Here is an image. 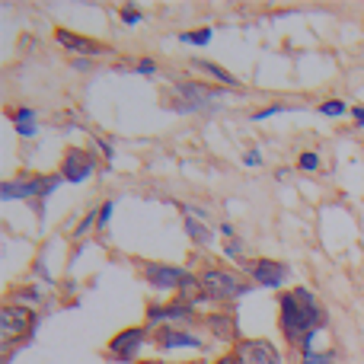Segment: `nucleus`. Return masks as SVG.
Listing matches in <instances>:
<instances>
[{"mask_svg": "<svg viewBox=\"0 0 364 364\" xmlns=\"http://www.w3.org/2000/svg\"><path fill=\"white\" fill-rule=\"evenodd\" d=\"M278 326L291 346H301L307 333L326 326V310L310 288H294L278 297Z\"/></svg>", "mask_w": 364, "mask_h": 364, "instance_id": "nucleus-1", "label": "nucleus"}, {"mask_svg": "<svg viewBox=\"0 0 364 364\" xmlns=\"http://www.w3.org/2000/svg\"><path fill=\"white\" fill-rule=\"evenodd\" d=\"M64 182V176H19V179H6L0 186V198L4 201H16V198H36V211L42 214L45 211V198L55 192L58 186Z\"/></svg>", "mask_w": 364, "mask_h": 364, "instance_id": "nucleus-2", "label": "nucleus"}, {"mask_svg": "<svg viewBox=\"0 0 364 364\" xmlns=\"http://www.w3.org/2000/svg\"><path fill=\"white\" fill-rule=\"evenodd\" d=\"M201 291H205L208 301H237V297L250 294L252 284L246 278H240V272H227V269H205L201 272Z\"/></svg>", "mask_w": 364, "mask_h": 364, "instance_id": "nucleus-3", "label": "nucleus"}, {"mask_svg": "<svg viewBox=\"0 0 364 364\" xmlns=\"http://www.w3.org/2000/svg\"><path fill=\"white\" fill-rule=\"evenodd\" d=\"M38 326V316L32 307H23V304H6L0 310V339H4V348L10 352V346L16 339H26L32 336Z\"/></svg>", "mask_w": 364, "mask_h": 364, "instance_id": "nucleus-4", "label": "nucleus"}, {"mask_svg": "<svg viewBox=\"0 0 364 364\" xmlns=\"http://www.w3.org/2000/svg\"><path fill=\"white\" fill-rule=\"evenodd\" d=\"M195 323V307L182 301H173V304H154L147 307V329H160V326H182L188 329Z\"/></svg>", "mask_w": 364, "mask_h": 364, "instance_id": "nucleus-5", "label": "nucleus"}, {"mask_svg": "<svg viewBox=\"0 0 364 364\" xmlns=\"http://www.w3.org/2000/svg\"><path fill=\"white\" fill-rule=\"evenodd\" d=\"M144 339H147V326H132V329H122V333H115L112 339H109V358L112 361H134L141 355V348H144Z\"/></svg>", "mask_w": 364, "mask_h": 364, "instance_id": "nucleus-6", "label": "nucleus"}, {"mask_svg": "<svg viewBox=\"0 0 364 364\" xmlns=\"http://www.w3.org/2000/svg\"><path fill=\"white\" fill-rule=\"evenodd\" d=\"M243 269L252 278V284H259V288H282L291 275L288 265L275 262V259H250V262H243Z\"/></svg>", "mask_w": 364, "mask_h": 364, "instance_id": "nucleus-7", "label": "nucleus"}, {"mask_svg": "<svg viewBox=\"0 0 364 364\" xmlns=\"http://www.w3.org/2000/svg\"><path fill=\"white\" fill-rule=\"evenodd\" d=\"M188 275H192V272L179 269V265H164V262H147L144 265L147 284L157 288V291H179L182 284L188 282Z\"/></svg>", "mask_w": 364, "mask_h": 364, "instance_id": "nucleus-8", "label": "nucleus"}, {"mask_svg": "<svg viewBox=\"0 0 364 364\" xmlns=\"http://www.w3.org/2000/svg\"><path fill=\"white\" fill-rule=\"evenodd\" d=\"M93 170H96V157L90 151H83V147H70L61 160V176L64 182H74V186L93 176Z\"/></svg>", "mask_w": 364, "mask_h": 364, "instance_id": "nucleus-9", "label": "nucleus"}, {"mask_svg": "<svg viewBox=\"0 0 364 364\" xmlns=\"http://www.w3.org/2000/svg\"><path fill=\"white\" fill-rule=\"evenodd\" d=\"M240 364H282V352L269 339H243L237 346Z\"/></svg>", "mask_w": 364, "mask_h": 364, "instance_id": "nucleus-10", "label": "nucleus"}, {"mask_svg": "<svg viewBox=\"0 0 364 364\" xmlns=\"http://www.w3.org/2000/svg\"><path fill=\"white\" fill-rule=\"evenodd\" d=\"M154 342H157L164 352H179V348H205L201 336L188 333L182 326H160L154 329Z\"/></svg>", "mask_w": 364, "mask_h": 364, "instance_id": "nucleus-11", "label": "nucleus"}, {"mask_svg": "<svg viewBox=\"0 0 364 364\" xmlns=\"http://www.w3.org/2000/svg\"><path fill=\"white\" fill-rule=\"evenodd\" d=\"M55 42L68 51H77V55H109L106 45H96L93 38L77 36V32H70V29H55Z\"/></svg>", "mask_w": 364, "mask_h": 364, "instance_id": "nucleus-12", "label": "nucleus"}, {"mask_svg": "<svg viewBox=\"0 0 364 364\" xmlns=\"http://www.w3.org/2000/svg\"><path fill=\"white\" fill-rule=\"evenodd\" d=\"M205 326H208V333L214 336V339H220V342H243L240 339V333H237V323H233V316H227V314H208L205 316Z\"/></svg>", "mask_w": 364, "mask_h": 364, "instance_id": "nucleus-13", "label": "nucleus"}, {"mask_svg": "<svg viewBox=\"0 0 364 364\" xmlns=\"http://www.w3.org/2000/svg\"><path fill=\"white\" fill-rule=\"evenodd\" d=\"M192 68L198 70V74H205V77H214L218 83H224V87H233V90H240V80L230 74V70H224L220 64H214V61H192Z\"/></svg>", "mask_w": 364, "mask_h": 364, "instance_id": "nucleus-14", "label": "nucleus"}, {"mask_svg": "<svg viewBox=\"0 0 364 364\" xmlns=\"http://www.w3.org/2000/svg\"><path fill=\"white\" fill-rule=\"evenodd\" d=\"M186 233L195 240L198 246H208L214 240V230L208 227V220H201V218H192V214H186Z\"/></svg>", "mask_w": 364, "mask_h": 364, "instance_id": "nucleus-15", "label": "nucleus"}, {"mask_svg": "<svg viewBox=\"0 0 364 364\" xmlns=\"http://www.w3.org/2000/svg\"><path fill=\"white\" fill-rule=\"evenodd\" d=\"M211 36H214V32L208 29V26H201V29H192V32H179V42H186V45H208V42H211Z\"/></svg>", "mask_w": 364, "mask_h": 364, "instance_id": "nucleus-16", "label": "nucleus"}, {"mask_svg": "<svg viewBox=\"0 0 364 364\" xmlns=\"http://www.w3.org/2000/svg\"><path fill=\"white\" fill-rule=\"evenodd\" d=\"M297 170L316 173V170H320V154H316V151H304L301 157H297Z\"/></svg>", "mask_w": 364, "mask_h": 364, "instance_id": "nucleus-17", "label": "nucleus"}, {"mask_svg": "<svg viewBox=\"0 0 364 364\" xmlns=\"http://www.w3.org/2000/svg\"><path fill=\"white\" fill-rule=\"evenodd\" d=\"M93 227H100V211H90L87 218H83L80 224H77V230H74V240H83V237H87L90 230H93Z\"/></svg>", "mask_w": 364, "mask_h": 364, "instance_id": "nucleus-18", "label": "nucleus"}, {"mask_svg": "<svg viewBox=\"0 0 364 364\" xmlns=\"http://www.w3.org/2000/svg\"><path fill=\"white\" fill-rule=\"evenodd\" d=\"M320 112L323 115H333V119H336V115H346L348 109H346V102H342V100H326V102H320Z\"/></svg>", "mask_w": 364, "mask_h": 364, "instance_id": "nucleus-19", "label": "nucleus"}, {"mask_svg": "<svg viewBox=\"0 0 364 364\" xmlns=\"http://www.w3.org/2000/svg\"><path fill=\"white\" fill-rule=\"evenodd\" d=\"M132 70H134V74H141V77H154L160 68H157V61H154V58H141V61L134 64Z\"/></svg>", "mask_w": 364, "mask_h": 364, "instance_id": "nucleus-20", "label": "nucleus"}, {"mask_svg": "<svg viewBox=\"0 0 364 364\" xmlns=\"http://www.w3.org/2000/svg\"><path fill=\"white\" fill-rule=\"evenodd\" d=\"M224 256L233 259V262H246V259H243V243H240V240H227Z\"/></svg>", "mask_w": 364, "mask_h": 364, "instance_id": "nucleus-21", "label": "nucleus"}, {"mask_svg": "<svg viewBox=\"0 0 364 364\" xmlns=\"http://www.w3.org/2000/svg\"><path fill=\"white\" fill-rule=\"evenodd\" d=\"M291 106H284V102H272V106H265V109H259V112H252V119L256 122H262V119H269V115H278V112H288Z\"/></svg>", "mask_w": 364, "mask_h": 364, "instance_id": "nucleus-22", "label": "nucleus"}, {"mask_svg": "<svg viewBox=\"0 0 364 364\" xmlns=\"http://www.w3.org/2000/svg\"><path fill=\"white\" fill-rule=\"evenodd\" d=\"M122 23H125V26H138L141 23V10H138V6H134V4L122 6Z\"/></svg>", "mask_w": 364, "mask_h": 364, "instance_id": "nucleus-23", "label": "nucleus"}, {"mask_svg": "<svg viewBox=\"0 0 364 364\" xmlns=\"http://www.w3.org/2000/svg\"><path fill=\"white\" fill-rule=\"evenodd\" d=\"M19 301H23V307H26V304H32V307H36V304H42V291H38V288H26V291H19Z\"/></svg>", "mask_w": 364, "mask_h": 364, "instance_id": "nucleus-24", "label": "nucleus"}, {"mask_svg": "<svg viewBox=\"0 0 364 364\" xmlns=\"http://www.w3.org/2000/svg\"><path fill=\"white\" fill-rule=\"evenodd\" d=\"M100 211V230H106L109 227V218H112V211H115V201H106L102 208H96Z\"/></svg>", "mask_w": 364, "mask_h": 364, "instance_id": "nucleus-25", "label": "nucleus"}, {"mask_svg": "<svg viewBox=\"0 0 364 364\" xmlns=\"http://www.w3.org/2000/svg\"><path fill=\"white\" fill-rule=\"evenodd\" d=\"M243 164L246 166H262V154H259V151H246L243 154Z\"/></svg>", "mask_w": 364, "mask_h": 364, "instance_id": "nucleus-26", "label": "nucleus"}, {"mask_svg": "<svg viewBox=\"0 0 364 364\" xmlns=\"http://www.w3.org/2000/svg\"><path fill=\"white\" fill-rule=\"evenodd\" d=\"M301 364H336L333 355H314V358H304Z\"/></svg>", "mask_w": 364, "mask_h": 364, "instance_id": "nucleus-27", "label": "nucleus"}, {"mask_svg": "<svg viewBox=\"0 0 364 364\" xmlns=\"http://www.w3.org/2000/svg\"><path fill=\"white\" fill-rule=\"evenodd\" d=\"M16 132L23 134V138H32V134H36V122H23V125H16Z\"/></svg>", "mask_w": 364, "mask_h": 364, "instance_id": "nucleus-28", "label": "nucleus"}, {"mask_svg": "<svg viewBox=\"0 0 364 364\" xmlns=\"http://www.w3.org/2000/svg\"><path fill=\"white\" fill-rule=\"evenodd\" d=\"M352 119H355V125H358V128H364V106L352 109Z\"/></svg>", "mask_w": 364, "mask_h": 364, "instance_id": "nucleus-29", "label": "nucleus"}, {"mask_svg": "<svg viewBox=\"0 0 364 364\" xmlns=\"http://www.w3.org/2000/svg\"><path fill=\"white\" fill-rule=\"evenodd\" d=\"M211 364H240V358H237V352H230V355H220V358Z\"/></svg>", "mask_w": 364, "mask_h": 364, "instance_id": "nucleus-30", "label": "nucleus"}, {"mask_svg": "<svg viewBox=\"0 0 364 364\" xmlns=\"http://www.w3.org/2000/svg\"><path fill=\"white\" fill-rule=\"evenodd\" d=\"M96 144H100V151H106V160H112V157H115V151H112V144H109V141H102V138H100Z\"/></svg>", "mask_w": 364, "mask_h": 364, "instance_id": "nucleus-31", "label": "nucleus"}, {"mask_svg": "<svg viewBox=\"0 0 364 364\" xmlns=\"http://www.w3.org/2000/svg\"><path fill=\"white\" fill-rule=\"evenodd\" d=\"M218 230H220V233H224V237H227V240H233V233H237V230H233V224H230V220H224V224H220V227H218Z\"/></svg>", "mask_w": 364, "mask_h": 364, "instance_id": "nucleus-32", "label": "nucleus"}, {"mask_svg": "<svg viewBox=\"0 0 364 364\" xmlns=\"http://www.w3.org/2000/svg\"><path fill=\"white\" fill-rule=\"evenodd\" d=\"M74 68H77V70H90V68H93V64H90V58H77V61H74Z\"/></svg>", "mask_w": 364, "mask_h": 364, "instance_id": "nucleus-33", "label": "nucleus"}, {"mask_svg": "<svg viewBox=\"0 0 364 364\" xmlns=\"http://www.w3.org/2000/svg\"><path fill=\"white\" fill-rule=\"evenodd\" d=\"M141 364H160V361H141Z\"/></svg>", "mask_w": 364, "mask_h": 364, "instance_id": "nucleus-34", "label": "nucleus"}]
</instances>
